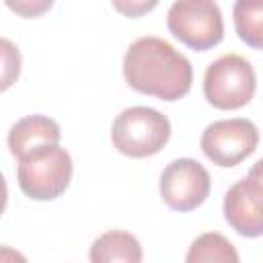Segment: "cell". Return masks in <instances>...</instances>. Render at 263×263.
<instances>
[{
	"label": "cell",
	"mask_w": 263,
	"mask_h": 263,
	"mask_svg": "<svg viewBox=\"0 0 263 263\" xmlns=\"http://www.w3.org/2000/svg\"><path fill=\"white\" fill-rule=\"evenodd\" d=\"M123 78L129 88L160 101H179L191 90V62L160 37H140L123 58Z\"/></svg>",
	"instance_id": "1"
},
{
	"label": "cell",
	"mask_w": 263,
	"mask_h": 263,
	"mask_svg": "<svg viewBox=\"0 0 263 263\" xmlns=\"http://www.w3.org/2000/svg\"><path fill=\"white\" fill-rule=\"evenodd\" d=\"M72 179V158L60 144H43L18 158L16 181L21 191L35 201L60 197Z\"/></svg>",
	"instance_id": "2"
},
{
	"label": "cell",
	"mask_w": 263,
	"mask_h": 263,
	"mask_svg": "<svg viewBox=\"0 0 263 263\" xmlns=\"http://www.w3.org/2000/svg\"><path fill=\"white\" fill-rule=\"evenodd\" d=\"M171 138V121L152 107H127L111 125L113 146L129 158H146L158 154Z\"/></svg>",
	"instance_id": "3"
},
{
	"label": "cell",
	"mask_w": 263,
	"mask_h": 263,
	"mask_svg": "<svg viewBox=\"0 0 263 263\" xmlns=\"http://www.w3.org/2000/svg\"><path fill=\"white\" fill-rule=\"evenodd\" d=\"M257 76L249 60L238 53H224L214 60L203 74V97L220 111H234L251 103Z\"/></svg>",
	"instance_id": "4"
},
{
	"label": "cell",
	"mask_w": 263,
	"mask_h": 263,
	"mask_svg": "<svg viewBox=\"0 0 263 263\" xmlns=\"http://www.w3.org/2000/svg\"><path fill=\"white\" fill-rule=\"evenodd\" d=\"M166 27L175 39L195 51H208L224 37V18L216 0H175Z\"/></svg>",
	"instance_id": "5"
},
{
	"label": "cell",
	"mask_w": 263,
	"mask_h": 263,
	"mask_svg": "<svg viewBox=\"0 0 263 263\" xmlns=\"http://www.w3.org/2000/svg\"><path fill=\"white\" fill-rule=\"evenodd\" d=\"M259 129L253 121L245 117L220 119L210 123L199 140L201 152L214 164L222 168H230L240 164L247 156L257 150Z\"/></svg>",
	"instance_id": "6"
},
{
	"label": "cell",
	"mask_w": 263,
	"mask_h": 263,
	"mask_svg": "<svg viewBox=\"0 0 263 263\" xmlns=\"http://www.w3.org/2000/svg\"><path fill=\"white\" fill-rule=\"evenodd\" d=\"M212 179L205 166L193 158H175L160 175V197L175 212H191L210 195Z\"/></svg>",
	"instance_id": "7"
},
{
	"label": "cell",
	"mask_w": 263,
	"mask_h": 263,
	"mask_svg": "<svg viewBox=\"0 0 263 263\" xmlns=\"http://www.w3.org/2000/svg\"><path fill=\"white\" fill-rule=\"evenodd\" d=\"M222 208L234 232L247 238L263 236V183L257 177L249 173L230 185Z\"/></svg>",
	"instance_id": "8"
},
{
	"label": "cell",
	"mask_w": 263,
	"mask_h": 263,
	"mask_svg": "<svg viewBox=\"0 0 263 263\" xmlns=\"http://www.w3.org/2000/svg\"><path fill=\"white\" fill-rule=\"evenodd\" d=\"M62 138L60 125L47 115H27L21 117L8 132V150L18 160L27 152L43 146L58 144Z\"/></svg>",
	"instance_id": "9"
},
{
	"label": "cell",
	"mask_w": 263,
	"mask_h": 263,
	"mask_svg": "<svg viewBox=\"0 0 263 263\" xmlns=\"http://www.w3.org/2000/svg\"><path fill=\"white\" fill-rule=\"evenodd\" d=\"M88 257L92 263H111V261L140 263L142 247L140 240L125 230H107L92 242Z\"/></svg>",
	"instance_id": "10"
},
{
	"label": "cell",
	"mask_w": 263,
	"mask_h": 263,
	"mask_svg": "<svg viewBox=\"0 0 263 263\" xmlns=\"http://www.w3.org/2000/svg\"><path fill=\"white\" fill-rule=\"evenodd\" d=\"M232 18L240 41L253 49H263V0H236Z\"/></svg>",
	"instance_id": "11"
},
{
	"label": "cell",
	"mask_w": 263,
	"mask_h": 263,
	"mask_svg": "<svg viewBox=\"0 0 263 263\" xmlns=\"http://www.w3.org/2000/svg\"><path fill=\"white\" fill-rule=\"evenodd\" d=\"M185 261L187 263H205V261L236 263L238 261V253H236L234 245L226 236H222L218 232H205V234L197 236L191 242Z\"/></svg>",
	"instance_id": "12"
},
{
	"label": "cell",
	"mask_w": 263,
	"mask_h": 263,
	"mask_svg": "<svg viewBox=\"0 0 263 263\" xmlns=\"http://www.w3.org/2000/svg\"><path fill=\"white\" fill-rule=\"evenodd\" d=\"M4 4L23 18H37L43 16L51 6L53 0H4Z\"/></svg>",
	"instance_id": "13"
},
{
	"label": "cell",
	"mask_w": 263,
	"mask_h": 263,
	"mask_svg": "<svg viewBox=\"0 0 263 263\" xmlns=\"http://www.w3.org/2000/svg\"><path fill=\"white\" fill-rule=\"evenodd\" d=\"M111 4L119 14L127 18H140L150 10H154L158 0H111Z\"/></svg>",
	"instance_id": "14"
},
{
	"label": "cell",
	"mask_w": 263,
	"mask_h": 263,
	"mask_svg": "<svg viewBox=\"0 0 263 263\" xmlns=\"http://www.w3.org/2000/svg\"><path fill=\"white\" fill-rule=\"evenodd\" d=\"M249 173H251L253 177H257V179L263 183V158H259V160L251 166V171H249Z\"/></svg>",
	"instance_id": "15"
}]
</instances>
